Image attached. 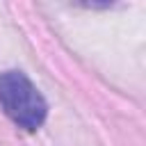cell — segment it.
Listing matches in <instances>:
<instances>
[{
	"label": "cell",
	"mask_w": 146,
	"mask_h": 146,
	"mask_svg": "<svg viewBox=\"0 0 146 146\" xmlns=\"http://www.w3.org/2000/svg\"><path fill=\"white\" fill-rule=\"evenodd\" d=\"M0 105L5 114L23 130L41 128L48 116L46 98L21 71L0 73Z\"/></svg>",
	"instance_id": "1"
}]
</instances>
